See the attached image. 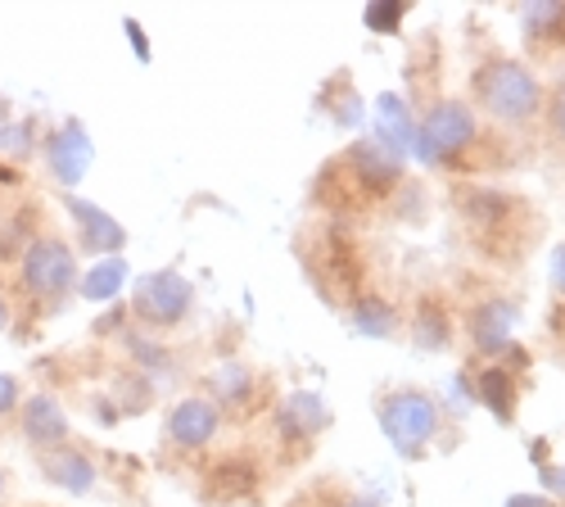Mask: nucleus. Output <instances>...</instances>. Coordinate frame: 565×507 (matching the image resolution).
Listing matches in <instances>:
<instances>
[{"label": "nucleus", "mask_w": 565, "mask_h": 507, "mask_svg": "<svg viewBox=\"0 0 565 507\" xmlns=\"http://www.w3.org/2000/svg\"><path fill=\"white\" fill-rule=\"evenodd\" d=\"M476 91H480V101L493 118L502 123H530L539 109H543V86L539 77L525 68V64H515V60H493L480 68L476 77Z\"/></svg>", "instance_id": "obj_1"}, {"label": "nucleus", "mask_w": 565, "mask_h": 507, "mask_svg": "<svg viewBox=\"0 0 565 507\" xmlns=\"http://www.w3.org/2000/svg\"><path fill=\"white\" fill-rule=\"evenodd\" d=\"M381 431L394 444V453L420 457L426 444L435 440V431H439V408H435L430 394H420V390H398L381 403Z\"/></svg>", "instance_id": "obj_2"}, {"label": "nucleus", "mask_w": 565, "mask_h": 507, "mask_svg": "<svg viewBox=\"0 0 565 507\" xmlns=\"http://www.w3.org/2000/svg\"><path fill=\"white\" fill-rule=\"evenodd\" d=\"M470 141H476V114H470V105L466 101H439L426 118H420V127L412 136V155L420 163H448Z\"/></svg>", "instance_id": "obj_3"}, {"label": "nucleus", "mask_w": 565, "mask_h": 507, "mask_svg": "<svg viewBox=\"0 0 565 507\" xmlns=\"http://www.w3.org/2000/svg\"><path fill=\"white\" fill-rule=\"evenodd\" d=\"M191 304H195V286L185 282L177 267H159L150 276H140L136 295H131L136 317L150 321V327H177V321L191 313Z\"/></svg>", "instance_id": "obj_4"}, {"label": "nucleus", "mask_w": 565, "mask_h": 507, "mask_svg": "<svg viewBox=\"0 0 565 507\" xmlns=\"http://www.w3.org/2000/svg\"><path fill=\"white\" fill-rule=\"evenodd\" d=\"M77 282V258L60 236H36L23 250V286L36 299H55Z\"/></svg>", "instance_id": "obj_5"}, {"label": "nucleus", "mask_w": 565, "mask_h": 507, "mask_svg": "<svg viewBox=\"0 0 565 507\" xmlns=\"http://www.w3.org/2000/svg\"><path fill=\"white\" fill-rule=\"evenodd\" d=\"M45 159H51V172L60 177V187H82V177L96 163V141H90V131L77 118H68L64 127L51 131Z\"/></svg>", "instance_id": "obj_6"}, {"label": "nucleus", "mask_w": 565, "mask_h": 507, "mask_svg": "<svg viewBox=\"0 0 565 507\" xmlns=\"http://www.w3.org/2000/svg\"><path fill=\"white\" fill-rule=\"evenodd\" d=\"M222 426V408L204 394H191L181 399L172 412H168V440L177 448H204Z\"/></svg>", "instance_id": "obj_7"}, {"label": "nucleus", "mask_w": 565, "mask_h": 507, "mask_svg": "<svg viewBox=\"0 0 565 507\" xmlns=\"http://www.w3.org/2000/svg\"><path fill=\"white\" fill-rule=\"evenodd\" d=\"M64 204H68V213H73V222H77V232H82V245H86L90 254H105V258L122 254V245H127V226H122L114 213H105L100 204H90V200H77V196H68Z\"/></svg>", "instance_id": "obj_8"}, {"label": "nucleus", "mask_w": 565, "mask_h": 507, "mask_svg": "<svg viewBox=\"0 0 565 507\" xmlns=\"http://www.w3.org/2000/svg\"><path fill=\"white\" fill-rule=\"evenodd\" d=\"M470 340H476L480 353H489L493 362L511 349V331H515V304L511 299H484L476 313H470Z\"/></svg>", "instance_id": "obj_9"}, {"label": "nucleus", "mask_w": 565, "mask_h": 507, "mask_svg": "<svg viewBox=\"0 0 565 507\" xmlns=\"http://www.w3.org/2000/svg\"><path fill=\"white\" fill-rule=\"evenodd\" d=\"M349 172L362 191L371 196H381L390 187H398V177H403V155H390L385 146H375V141H358L349 150Z\"/></svg>", "instance_id": "obj_10"}, {"label": "nucleus", "mask_w": 565, "mask_h": 507, "mask_svg": "<svg viewBox=\"0 0 565 507\" xmlns=\"http://www.w3.org/2000/svg\"><path fill=\"white\" fill-rule=\"evenodd\" d=\"M326 422H331V412H326V399H321V394H312V390H295L286 403L276 408V431L286 435L290 444L312 440Z\"/></svg>", "instance_id": "obj_11"}, {"label": "nucleus", "mask_w": 565, "mask_h": 507, "mask_svg": "<svg viewBox=\"0 0 565 507\" xmlns=\"http://www.w3.org/2000/svg\"><path fill=\"white\" fill-rule=\"evenodd\" d=\"M23 435H28L41 453L64 448V440H68V418H64L60 399H51V394H32V399L23 403Z\"/></svg>", "instance_id": "obj_12"}, {"label": "nucleus", "mask_w": 565, "mask_h": 507, "mask_svg": "<svg viewBox=\"0 0 565 507\" xmlns=\"http://www.w3.org/2000/svg\"><path fill=\"white\" fill-rule=\"evenodd\" d=\"M412 136H416V118L407 101L398 91H385L375 101V146H385L390 155H412Z\"/></svg>", "instance_id": "obj_13"}, {"label": "nucleus", "mask_w": 565, "mask_h": 507, "mask_svg": "<svg viewBox=\"0 0 565 507\" xmlns=\"http://www.w3.org/2000/svg\"><path fill=\"white\" fill-rule=\"evenodd\" d=\"M41 472H45V480L68 489V494H90V489H96V463H90L86 453L68 448V444L41 453Z\"/></svg>", "instance_id": "obj_14"}, {"label": "nucleus", "mask_w": 565, "mask_h": 507, "mask_svg": "<svg viewBox=\"0 0 565 507\" xmlns=\"http://www.w3.org/2000/svg\"><path fill=\"white\" fill-rule=\"evenodd\" d=\"M515 399H521V390H515L511 367L493 362V367H484V372L476 377V403H484V408L493 412V418H498L502 426L515 418Z\"/></svg>", "instance_id": "obj_15"}, {"label": "nucleus", "mask_w": 565, "mask_h": 507, "mask_svg": "<svg viewBox=\"0 0 565 507\" xmlns=\"http://www.w3.org/2000/svg\"><path fill=\"white\" fill-rule=\"evenodd\" d=\"M254 485H258V472L249 463H241V457H222V463L204 476V498L235 503V498H245Z\"/></svg>", "instance_id": "obj_16"}, {"label": "nucleus", "mask_w": 565, "mask_h": 507, "mask_svg": "<svg viewBox=\"0 0 565 507\" xmlns=\"http://www.w3.org/2000/svg\"><path fill=\"white\" fill-rule=\"evenodd\" d=\"M122 286H127V258H118V254L114 258H96V267L82 276V299L114 304L122 295Z\"/></svg>", "instance_id": "obj_17"}, {"label": "nucleus", "mask_w": 565, "mask_h": 507, "mask_svg": "<svg viewBox=\"0 0 565 507\" xmlns=\"http://www.w3.org/2000/svg\"><path fill=\"white\" fill-rule=\"evenodd\" d=\"M448 340H452L448 308L439 299H420V308H416V349L439 353V349H448Z\"/></svg>", "instance_id": "obj_18"}, {"label": "nucleus", "mask_w": 565, "mask_h": 507, "mask_svg": "<svg viewBox=\"0 0 565 507\" xmlns=\"http://www.w3.org/2000/svg\"><path fill=\"white\" fill-rule=\"evenodd\" d=\"M349 321H353L362 336H371V340L394 336V308H390L381 295H358V299L349 304Z\"/></svg>", "instance_id": "obj_19"}, {"label": "nucleus", "mask_w": 565, "mask_h": 507, "mask_svg": "<svg viewBox=\"0 0 565 507\" xmlns=\"http://www.w3.org/2000/svg\"><path fill=\"white\" fill-rule=\"evenodd\" d=\"M249 390H254V377H249V367L245 362H222L217 372H213V403L222 408V403H245L249 399Z\"/></svg>", "instance_id": "obj_20"}, {"label": "nucleus", "mask_w": 565, "mask_h": 507, "mask_svg": "<svg viewBox=\"0 0 565 507\" xmlns=\"http://www.w3.org/2000/svg\"><path fill=\"white\" fill-rule=\"evenodd\" d=\"M511 213V200L502 191H476L466 200V218L476 222V226H502Z\"/></svg>", "instance_id": "obj_21"}, {"label": "nucleus", "mask_w": 565, "mask_h": 507, "mask_svg": "<svg viewBox=\"0 0 565 507\" xmlns=\"http://www.w3.org/2000/svg\"><path fill=\"white\" fill-rule=\"evenodd\" d=\"M525 32L530 36H556L565 32V6L561 0H539V6L525 10Z\"/></svg>", "instance_id": "obj_22"}, {"label": "nucleus", "mask_w": 565, "mask_h": 507, "mask_svg": "<svg viewBox=\"0 0 565 507\" xmlns=\"http://www.w3.org/2000/svg\"><path fill=\"white\" fill-rule=\"evenodd\" d=\"M127 349L136 353V362L146 367L150 377H172V353H168L163 345H154V340H146V336H127Z\"/></svg>", "instance_id": "obj_23"}, {"label": "nucleus", "mask_w": 565, "mask_h": 507, "mask_svg": "<svg viewBox=\"0 0 565 507\" xmlns=\"http://www.w3.org/2000/svg\"><path fill=\"white\" fill-rule=\"evenodd\" d=\"M403 14H407L403 0H375V6H366V28L371 32H394L403 23Z\"/></svg>", "instance_id": "obj_24"}, {"label": "nucleus", "mask_w": 565, "mask_h": 507, "mask_svg": "<svg viewBox=\"0 0 565 507\" xmlns=\"http://www.w3.org/2000/svg\"><path fill=\"white\" fill-rule=\"evenodd\" d=\"M0 150L6 155H28L32 150V123H6L0 127Z\"/></svg>", "instance_id": "obj_25"}, {"label": "nucleus", "mask_w": 565, "mask_h": 507, "mask_svg": "<svg viewBox=\"0 0 565 507\" xmlns=\"http://www.w3.org/2000/svg\"><path fill=\"white\" fill-rule=\"evenodd\" d=\"M122 32L131 36V51H136V60H140V64H150V41H146V28H140L136 19H122Z\"/></svg>", "instance_id": "obj_26"}, {"label": "nucleus", "mask_w": 565, "mask_h": 507, "mask_svg": "<svg viewBox=\"0 0 565 507\" xmlns=\"http://www.w3.org/2000/svg\"><path fill=\"white\" fill-rule=\"evenodd\" d=\"M335 123H340V127H358V123H362V101L353 96V91H349V96L340 101V109H335Z\"/></svg>", "instance_id": "obj_27"}, {"label": "nucleus", "mask_w": 565, "mask_h": 507, "mask_svg": "<svg viewBox=\"0 0 565 507\" xmlns=\"http://www.w3.org/2000/svg\"><path fill=\"white\" fill-rule=\"evenodd\" d=\"M14 403H19V381L10 372H0V418L14 412Z\"/></svg>", "instance_id": "obj_28"}, {"label": "nucleus", "mask_w": 565, "mask_h": 507, "mask_svg": "<svg viewBox=\"0 0 565 507\" xmlns=\"http://www.w3.org/2000/svg\"><path fill=\"white\" fill-rule=\"evenodd\" d=\"M547 276H552V291L565 299V245H556V254H552V267H547Z\"/></svg>", "instance_id": "obj_29"}, {"label": "nucleus", "mask_w": 565, "mask_h": 507, "mask_svg": "<svg viewBox=\"0 0 565 507\" xmlns=\"http://www.w3.org/2000/svg\"><path fill=\"white\" fill-rule=\"evenodd\" d=\"M502 507H552V498L547 494H511Z\"/></svg>", "instance_id": "obj_30"}, {"label": "nucleus", "mask_w": 565, "mask_h": 507, "mask_svg": "<svg viewBox=\"0 0 565 507\" xmlns=\"http://www.w3.org/2000/svg\"><path fill=\"white\" fill-rule=\"evenodd\" d=\"M543 489L565 498V467H543Z\"/></svg>", "instance_id": "obj_31"}, {"label": "nucleus", "mask_w": 565, "mask_h": 507, "mask_svg": "<svg viewBox=\"0 0 565 507\" xmlns=\"http://www.w3.org/2000/svg\"><path fill=\"white\" fill-rule=\"evenodd\" d=\"M552 127H556V136L565 141V91H561V96L552 101Z\"/></svg>", "instance_id": "obj_32"}, {"label": "nucleus", "mask_w": 565, "mask_h": 507, "mask_svg": "<svg viewBox=\"0 0 565 507\" xmlns=\"http://www.w3.org/2000/svg\"><path fill=\"white\" fill-rule=\"evenodd\" d=\"M118 321H122V308H114V313H105V317L96 321V331L105 336V331H114V327H118Z\"/></svg>", "instance_id": "obj_33"}, {"label": "nucleus", "mask_w": 565, "mask_h": 507, "mask_svg": "<svg viewBox=\"0 0 565 507\" xmlns=\"http://www.w3.org/2000/svg\"><path fill=\"white\" fill-rule=\"evenodd\" d=\"M340 507H381L375 498H349V503H340Z\"/></svg>", "instance_id": "obj_34"}, {"label": "nucleus", "mask_w": 565, "mask_h": 507, "mask_svg": "<svg viewBox=\"0 0 565 507\" xmlns=\"http://www.w3.org/2000/svg\"><path fill=\"white\" fill-rule=\"evenodd\" d=\"M6 327H10V304L0 299V331H6Z\"/></svg>", "instance_id": "obj_35"}, {"label": "nucleus", "mask_w": 565, "mask_h": 507, "mask_svg": "<svg viewBox=\"0 0 565 507\" xmlns=\"http://www.w3.org/2000/svg\"><path fill=\"white\" fill-rule=\"evenodd\" d=\"M0 494H6V472H0Z\"/></svg>", "instance_id": "obj_36"}]
</instances>
